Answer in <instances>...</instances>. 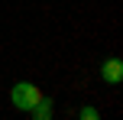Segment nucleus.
<instances>
[{
    "instance_id": "1",
    "label": "nucleus",
    "mask_w": 123,
    "mask_h": 120,
    "mask_svg": "<svg viewBox=\"0 0 123 120\" xmlns=\"http://www.w3.org/2000/svg\"><path fill=\"white\" fill-rule=\"evenodd\" d=\"M39 97H42V91H39L36 84H29V81H19V84H13V91H10V101H13V107H16V110H26V114H29V110L39 104Z\"/></svg>"
},
{
    "instance_id": "2",
    "label": "nucleus",
    "mask_w": 123,
    "mask_h": 120,
    "mask_svg": "<svg viewBox=\"0 0 123 120\" xmlns=\"http://www.w3.org/2000/svg\"><path fill=\"white\" fill-rule=\"evenodd\" d=\"M100 78H104L107 84H117L123 78V62L120 58H110V62H104V68H100Z\"/></svg>"
},
{
    "instance_id": "3",
    "label": "nucleus",
    "mask_w": 123,
    "mask_h": 120,
    "mask_svg": "<svg viewBox=\"0 0 123 120\" xmlns=\"http://www.w3.org/2000/svg\"><path fill=\"white\" fill-rule=\"evenodd\" d=\"M29 114L36 117V120H49L52 117V97H39V104L29 110Z\"/></svg>"
},
{
    "instance_id": "4",
    "label": "nucleus",
    "mask_w": 123,
    "mask_h": 120,
    "mask_svg": "<svg viewBox=\"0 0 123 120\" xmlns=\"http://www.w3.org/2000/svg\"><path fill=\"white\" fill-rule=\"evenodd\" d=\"M81 117H84V120H94V117H97V110H94V107H84V110H81Z\"/></svg>"
}]
</instances>
